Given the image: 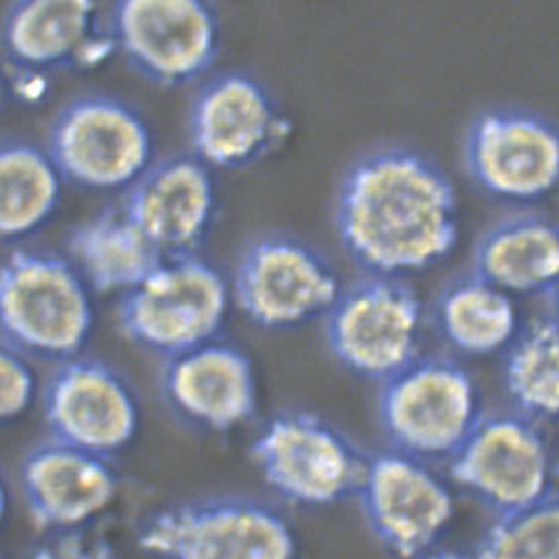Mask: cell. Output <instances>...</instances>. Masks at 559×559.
Segmentation results:
<instances>
[{"label":"cell","instance_id":"obj_19","mask_svg":"<svg viewBox=\"0 0 559 559\" xmlns=\"http://www.w3.org/2000/svg\"><path fill=\"white\" fill-rule=\"evenodd\" d=\"M2 44L12 62L28 72L68 66L90 68L115 52L114 36L87 0H22L2 21Z\"/></svg>","mask_w":559,"mask_h":559},{"label":"cell","instance_id":"obj_27","mask_svg":"<svg viewBox=\"0 0 559 559\" xmlns=\"http://www.w3.org/2000/svg\"><path fill=\"white\" fill-rule=\"evenodd\" d=\"M31 559H121L109 539L90 528L48 534L32 551Z\"/></svg>","mask_w":559,"mask_h":559},{"label":"cell","instance_id":"obj_6","mask_svg":"<svg viewBox=\"0 0 559 559\" xmlns=\"http://www.w3.org/2000/svg\"><path fill=\"white\" fill-rule=\"evenodd\" d=\"M424 300L405 281L366 275L324 314V341L346 372L385 382L419 358Z\"/></svg>","mask_w":559,"mask_h":559},{"label":"cell","instance_id":"obj_25","mask_svg":"<svg viewBox=\"0 0 559 559\" xmlns=\"http://www.w3.org/2000/svg\"><path fill=\"white\" fill-rule=\"evenodd\" d=\"M473 559H559L558 495L488 524Z\"/></svg>","mask_w":559,"mask_h":559},{"label":"cell","instance_id":"obj_5","mask_svg":"<svg viewBox=\"0 0 559 559\" xmlns=\"http://www.w3.org/2000/svg\"><path fill=\"white\" fill-rule=\"evenodd\" d=\"M224 273L200 255L165 258L139 287L121 295L124 338L165 360L216 341L229 311Z\"/></svg>","mask_w":559,"mask_h":559},{"label":"cell","instance_id":"obj_30","mask_svg":"<svg viewBox=\"0 0 559 559\" xmlns=\"http://www.w3.org/2000/svg\"><path fill=\"white\" fill-rule=\"evenodd\" d=\"M4 104V78H2V73H0V107Z\"/></svg>","mask_w":559,"mask_h":559},{"label":"cell","instance_id":"obj_24","mask_svg":"<svg viewBox=\"0 0 559 559\" xmlns=\"http://www.w3.org/2000/svg\"><path fill=\"white\" fill-rule=\"evenodd\" d=\"M502 383L514 412L548 424L559 412V326L556 314H539L520 329L504 350Z\"/></svg>","mask_w":559,"mask_h":559},{"label":"cell","instance_id":"obj_15","mask_svg":"<svg viewBox=\"0 0 559 559\" xmlns=\"http://www.w3.org/2000/svg\"><path fill=\"white\" fill-rule=\"evenodd\" d=\"M41 407L53 441L105 459L131 445L141 427L135 388L97 358L75 356L58 364Z\"/></svg>","mask_w":559,"mask_h":559},{"label":"cell","instance_id":"obj_26","mask_svg":"<svg viewBox=\"0 0 559 559\" xmlns=\"http://www.w3.org/2000/svg\"><path fill=\"white\" fill-rule=\"evenodd\" d=\"M36 395V373L28 360L0 342V424L21 417Z\"/></svg>","mask_w":559,"mask_h":559},{"label":"cell","instance_id":"obj_13","mask_svg":"<svg viewBox=\"0 0 559 559\" xmlns=\"http://www.w3.org/2000/svg\"><path fill=\"white\" fill-rule=\"evenodd\" d=\"M463 158L483 194L507 204H534L558 187V127L522 107L485 109L466 129Z\"/></svg>","mask_w":559,"mask_h":559},{"label":"cell","instance_id":"obj_10","mask_svg":"<svg viewBox=\"0 0 559 559\" xmlns=\"http://www.w3.org/2000/svg\"><path fill=\"white\" fill-rule=\"evenodd\" d=\"M342 287L322 251L287 234L253 239L241 251L229 285L239 311L265 331H293L324 319Z\"/></svg>","mask_w":559,"mask_h":559},{"label":"cell","instance_id":"obj_16","mask_svg":"<svg viewBox=\"0 0 559 559\" xmlns=\"http://www.w3.org/2000/svg\"><path fill=\"white\" fill-rule=\"evenodd\" d=\"M121 207L165 258L197 255L216 219L218 187L197 156H166L127 190Z\"/></svg>","mask_w":559,"mask_h":559},{"label":"cell","instance_id":"obj_23","mask_svg":"<svg viewBox=\"0 0 559 559\" xmlns=\"http://www.w3.org/2000/svg\"><path fill=\"white\" fill-rule=\"evenodd\" d=\"M63 178L50 155L26 141L0 143V241L28 238L62 202Z\"/></svg>","mask_w":559,"mask_h":559},{"label":"cell","instance_id":"obj_28","mask_svg":"<svg viewBox=\"0 0 559 559\" xmlns=\"http://www.w3.org/2000/svg\"><path fill=\"white\" fill-rule=\"evenodd\" d=\"M7 514H9V485H7V478L0 471V528L7 520Z\"/></svg>","mask_w":559,"mask_h":559},{"label":"cell","instance_id":"obj_22","mask_svg":"<svg viewBox=\"0 0 559 559\" xmlns=\"http://www.w3.org/2000/svg\"><path fill=\"white\" fill-rule=\"evenodd\" d=\"M436 324L453 350L471 358L504 353L522 329L514 297L477 275L455 281L441 293Z\"/></svg>","mask_w":559,"mask_h":559},{"label":"cell","instance_id":"obj_1","mask_svg":"<svg viewBox=\"0 0 559 559\" xmlns=\"http://www.w3.org/2000/svg\"><path fill=\"white\" fill-rule=\"evenodd\" d=\"M334 228L372 277L402 280L451 258L461 236L456 188L443 166L409 146L360 156L342 177Z\"/></svg>","mask_w":559,"mask_h":559},{"label":"cell","instance_id":"obj_14","mask_svg":"<svg viewBox=\"0 0 559 559\" xmlns=\"http://www.w3.org/2000/svg\"><path fill=\"white\" fill-rule=\"evenodd\" d=\"M293 124L255 75L226 72L200 87L188 114L192 153L212 170L258 165L287 145Z\"/></svg>","mask_w":559,"mask_h":559},{"label":"cell","instance_id":"obj_21","mask_svg":"<svg viewBox=\"0 0 559 559\" xmlns=\"http://www.w3.org/2000/svg\"><path fill=\"white\" fill-rule=\"evenodd\" d=\"M68 248L73 267L97 293H129L165 261V255L124 214L109 207L73 229Z\"/></svg>","mask_w":559,"mask_h":559},{"label":"cell","instance_id":"obj_3","mask_svg":"<svg viewBox=\"0 0 559 559\" xmlns=\"http://www.w3.org/2000/svg\"><path fill=\"white\" fill-rule=\"evenodd\" d=\"M155 559H297L289 519L261 498L218 495L156 510L139 530Z\"/></svg>","mask_w":559,"mask_h":559},{"label":"cell","instance_id":"obj_12","mask_svg":"<svg viewBox=\"0 0 559 559\" xmlns=\"http://www.w3.org/2000/svg\"><path fill=\"white\" fill-rule=\"evenodd\" d=\"M354 497L373 538L397 559L421 558L436 549L455 519V495L445 478L395 449L366 455Z\"/></svg>","mask_w":559,"mask_h":559},{"label":"cell","instance_id":"obj_20","mask_svg":"<svg viewBox=\"0 0 559 559\" xmlns=\"http://www.w3.org/2000/svg\"><path fill=\"white\" fill-rule=\"evenodd\" d=\"M473 275L512 295H556L559 229L544 214L524 212L500 219L478 238Z\"/></svg>","mask_w":559,"mask_h":559},{"label":"cell","instance_id":"obj_18","mask_svg":"<svg viewBox=\"0 0 559 559\" xmlns=\"http://www.w3.org/2000/svg\"><path fill=\"white\" fill-rule=\"evenodd\" d=\"M160 383L173 412L210 433L236 431L260 407L253 360L229 342H206L168 358Z\"/></svg>","mask_w":559,"mask_h":559},{"label":"cell","instance_id":"obj_29","mask_svg":"<svg viewBox=\"0 0 559 559\" xmlns=\"http://www.w3.org/2000/svg\"><path fill=\"white\" fill-rule=\"evenodd\" d=\"M417 559H473L468 554H461V551H453V549H431L425 556Z\"/></svg>","mask_w":559,"mask_h":559},{"label":"cell","instance_id":"obj_2","mask_svg":"<svg viewBox=\"0 0 559 559\" xmlns=\"http://www.w3.org/2000/svg\"><path fill=\"white\" fill-rule=\"evenodd\" d=\"M94 322L92 289L70 261L19 249L0 263V332L24 358L72 360Z\"/></svg>","mask_w":559,"mask_h":559},{"label":"cell","instance_id":"obj_17","mask_svg":"<svg viewBox=\"0 0 559 559\" xmlns=\"http://www.w3.org/2000/svg\"><path fill=\"white\" fill-rule=\"evenodd\" d=\"M19 485L32 524L48 534L90 528L119 495L109 459L53 439L24 455Z\"/></svg>","mask_w":559,"mask_h":559},{"label":"cell","instance_id":"obj_7","mask_svg":"<svg viewBox=\"0 0 559 559\" xmlns=\"http://www.w3.org/2000/svg\"><path fill=\"white\" fill-rule=\"evenodd\" d=\"M249 456L265 485L299 508H329L356 495L366 455L336 425L293 409L271 417Z\"/></svg>","mask_w":559,"mask_h":559},{"label":"cell","instance_id":"obj_31","mask_svg":"<svg viewBox=\"0 0 559 559\" xmlns=\"http://www.w3.org/2000/svg\"><path fill=\"white\" fill-rule=\"evenodd\" d=\"M0 559H7V558H4V556H2V554H0Z\"/></svg>","mask_w":559,"mask_h":559},{"label":"cell","instance_id":"obj_9","mask_svg":"<svg viewBox=\"0 0 559 559\" xmlns=\"http://www.w3.org/2000/svg\"><path fill=\"white\" fill-rule=\"evenodd\" d=\"M456 487L495 516L556 497V459L542 425L519 412L483 414L449 459Z\"/></svg>","mask_w":559,"mask_h":559},{"label":"cell","instance_id":"obj_4","mask_svg":"<svg viewBox=\"0 0 559 559\" xmlns=\"http://www.w3.org/2000/svg\"><path fill=\"white\" fill-rule=\"evenodd\" d=\"M483 417L480 388L447 356H419L380 383L378 421L390 445L425 463L449 461Z\"/></svg>","mask_w":559,"mask_h":559},{"label":"cell","instance_id":"obj_11","mask_svg":"<svg viewBox=\"0 0 559 559\" xmlns=\"http://www.w3.org/2000/svg\"><path fill=\"white\" fill-rule=\"evenodd\" d=\"M115 50L158 87L204 78L222 48L216 9L202 0H124L109 14Z\"/></svg>","mask_w":559,"mask_h":559},{"label":"cell","instance_id":"obj_8","mask_svg":"<svg viewBox=\"0 0 559 559\" xmlns=\"http://www.w3.org/2000/svg\"><path fill=\"white\" fill-rule=\"evenodd\" d=\"M46 153L75 187L129 190L155 163V136L133 105L114 95H82L53 117Z\"/></svg>","mask_w":559,"mask_h":559}]
</instances>
